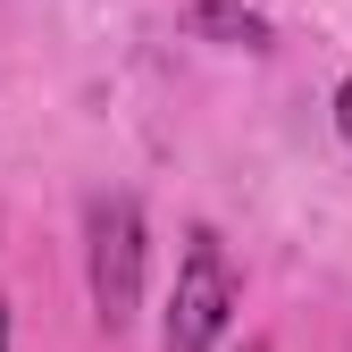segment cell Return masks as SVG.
Wrapping results in <instances>:
<instances>
[{
  "instance_id": "obj_1",
  "label": "cell",
  "mask_w": 352,
  "mask_h": 352,
  "mask_svg": "<svg viewBox=\"0 0 352 352\" xmlns=\"http://www.w3.org/2000/svg\"><path fill=\"white\" fill-rule=\"evenodd\" d=\"M143 269H151V227L135 193H101L84 210V285H93V319L109 336L135 327L143 311Z\"/></svg>"
},
{
  "instance_id": "obj_2",
  "label": "cell",
  "mask_w": 352,
  "mask_h": 352,
  "mask_svg": "<svg viewBox=\"0 0 352 352\" xmlns=\"http://www.w3.org/2000/svg\"><path fill=\"white\" fill-rule=\"evenodd\" d=\"M235 327V269H227V243L210 227L185 235V260H176V294H168V319H160V352H218V336Z\"/></svg>"
},
{
  "instance_id": "obj_3",
  "label": "cell",
  "mask_w": 352,
  "mask_h": 352,
  "mask_svg": "<svg viewBox=\"0 0 352 352\" xmlns=\"http://www.w3.org/2000/svg\"><path fill=\"white\" fill-rule=\"evenodd\" d=\"M185 25L193 34H227V42H243V51H269V17H260V9H235V0H201Z\"/></svg>"
},
{
  "instance_id": "obj_4",
  "label": "cell",
  "mask_w": 352,
  "mask_h": 352,
  "mask_svg": "<svg viewBox=\"0 0 352 352\" xmlns=\"http://www.w3.org/2000/svg\"><path fill=\"white\" fill-rule=\"evenodd\" d=\"M336 126H344V143H352V76L336 84Z\"/></svg>"
},
{
  "instance_id": "obj_5",
  "label": "cell",
  "mask_w": 352,
  "mask_h": 352,
  "mask_svg": "<svg viewBox=\"0 0 352 352\" xmlns=\"http://www.w3.org/2000/svg\"><path fill=\"white\" fill-rule=\"evenodd\" d=\"M9 311H17V302H9V294H0V352H9Z\"/></svg>"
},
{
  "instance_id": "obj_6",
  "label": "cell",
  "mask_w": 352,
  "mask_h": 352,
  "mask_svg": "<svg viewBox=\"0 0 352 352\" xmlns=\"http://www.w3.org/2000/svg\"><path fill=\"white\" fill-rule=\"evenodd\" d=\"M243 352H277V344H269V336H252V344H243Z\"/></svg>"
}]
</instances>
